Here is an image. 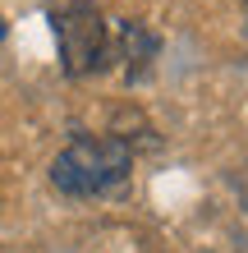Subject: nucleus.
I'll list each match as a JSON object with an SVG mask.
<instances>
[{
	"label": "nucleus",
	"instance_id": "f257e3e1",
	"mask_svg": "<svg viewBox=\"0 0 248 253\" xmlns=\"http://www.w3.org/2000/svg\"><path fill=\"white\" fill-rule=\"evenodd\" d=\"M134 170V147L110 133H83L51 161V184L69 198H97L115 184L129 180Z\"/></svg>",
	"mask_w": 248,
	"mask_h": 253
},
{
	"label": "nucleus",
	"instance_id": "f03ea898",
	"mask_svg": "<svg viewBox=\"0 0 248 253\" xmlns=\"http://www.w3.org/2000/svg\"><path fill=\"white\" fill-rule=\"evenodd\" d=\"M55 46H60V69L69 79H87V74L106 69L110 60V23L92 0H69L65 9L51 14Z\"/></svg>",
	"mask_w": 248,
	"mask_h": 253
},
{
	"label": "nucleus",
	"instance_id": "7ed1b4c3",
	"mask_svg": "<svg viewBox=\"0 0 248 253\" xmlns=\"http://www.w3.org/2000/svg\"><path fill=\"white\" fill-rule=\"evenodd\" d=\"M110 51L124 60V79L134 83V79H147L156 51H161V37H156L147 23H134V19H129V23H120V37H115Z\"/></svg>",
	"mask_w": 248,
	"mask_h": 253
},
{
	"label": "nucleus",
	"instance_id": "20e7f679",
	"mask_svg": "<svg viewBox=\"0 0 248 253\" xmlns=\"http://www.w3.org/2000/svg\"><path fill=\"white\" fill-rule=\"evenodd\" d=\"M5 33H9V23H5V14H0V42H5Z\"/></svg>",
	"mask_w": 248,
	"mask_h": 253
},
{
	"label": "nucleus",
	"instance_id": "39448f33",
	"mask_svg": "<svg viewBox=\"0 0 248 253\" xmlns=\"http://www.w3.org/2000/svg\"><path fill=\"white\" fill-rule=\"evenodd\" d=\"M244 5H248V0H244Z\"/></svg>",
	"mask_w": 248,
	"mask_h": 253
}]
</instances>
